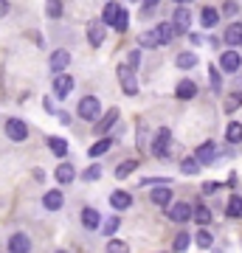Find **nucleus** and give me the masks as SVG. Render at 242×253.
Segmentation results:
<instances>
[{
	"instance_id": "obj_1",
	"label": "nucleus",
	"mask_w": 242,
	"mask_h": 253,
	"mask_svg": "<svg viewBox=\"0 0 242 253\" xmlns=\"http://www.w3.org/2000/svg\"><path fill=\"white\" fill-rule=\"evenodd\" d=\"M101 23L104 28H116V31H127V23H130V14H127L118 3H107L104 6V14H101Z\"/></svg>"
},
{
	"instance_id": "obj_2",
	"label": "nucleus",
	"mask_w": 242,
	"mask_h": 253,
	"mask_svg": "<svg viewBox=\"0 0 242 253\" xmlns=\"http://www.w3.org/2000/svg\"><path fill=\"white\" fill-rule=\"evenodd\" d=\"M76 113H79V118H85V121H99V116H101V101L96 99V96H85V99L79 101Z\"/></svg>"
},
{
	"instance_id": "obj_3",
	"label": "nucleus",
	"mask_w": 242,
	"mask_h": 253,
	"mask_svg": "<svg viewBox=\"0 0 242 253\" xmlns=\"http://www.w3.org/2000/svg\"><path fill=\"white\" fill-rule=\"evenodd\" d=\"M169 144H172V129L169 126H161L152 138V155L155 158H166L169 155Z\"/></svg>"
},
{
	"instance_id": "obj_4",
	"label": "nucleus",
	"mask_w": 242,
	"mask_h": 253,
	"mask_svg": "<svg viewBox=\"0 0 242 253\" xmlns=\"http://www.w3.org/2000/svg\"><path fill=\"white\" fill-rule=\"evenodd\" d=\"M118 79H121V90L127 96H135L138 93V79H135V73L130 65H118Z\"/></svg>"
},
{
	"instance_id": "obj_5",
	"label": "nucleus",
	"mask_w": 242,
	"mask_h": 253,
	"mask_svg": "<svg viewBox=\"0 0 242 253\" xmlns=\"http://www.w3.org/2000/svg\"><path fill=\"white\" fill-rule=\"evenodd\" d=\"M166 217L172 222H189V219L194 217V208L189 206V203H172L169 211H166Z\"/></svg>"
},
{
	"instance_id": "obj_6",
	"label": "nucleus",
	"mask_w": 242,
	"mask_h": 253,
	"mask_svg": "<svg viewBox=\"0 0 242 253\" xmlns=\"http://www.w3.org/2000/svg\"><path fill=\"white\" fill-rule=\"evenodd\" d=\"M6 135H9L11 141H26V138H28L26 121H20V118H9V121H6Z\"/></svg>"
},
{
	"instance_id": "obj_7",
	"label": "nucleus",
	"mask_w": 242,
	"mask_h": 253,
	"mask_svg": "<svg viewBox=\"0 0 242 253\" xmlns=\"http://www.w3.org/2000/svg\"><path fill=\"white\" fill-rule=\"evenodd\" d=\"M172 26H175V31H178V34H186V31H189V26H192V14H189L186 6H178V9H175Z\"/></svg>"
},
{
	"instance_id": "obj_8",
	"label": "nucleus",
	"mask_w": 242,
	"mask_h": 253,
	"mask_svg": "<svg viewBox=\"0 0 242 253\" xmlns=\"http://www.w3.org/2000/svg\"><path fill=\"white\" fill-rule=\"evenodd\" d=\"M71 90H73V79L68 76V73H59V76L54 79V96L56 99H68Z\"/></svg>"
},
{
	"instance_id": "obj_9",
	"label": "nucleus",
	"mask_w": 242,
	"mask_h": 253,
	"mask_svg": "<svg viewBox=\"0 0 242 253\" xmlns=\"http://www.w3.org/2000/svg\"><path fill=\"white\" fill-rule=\"evenodd\" d=\"M31 251V239H28V234H11L9 236V253H28Z\"/></svg>"
},
{
	"instance_id": "obj_10",
	"label": "nucleus",
	"mask_w": 242,
	"mask_h": 253,
	"mask_svg": "<svg viewBox=\"0 0 242 253\" xmlns=\"http://www.w3.org/2000/svg\"><path fill=\"white\" fill-rule=\"evenodd\" d=\"M194 161H197V163H214L217 161V144H214V141L200 144V149L194 152Z\"/></svg>"
},
{
	"instance_id": "obj_11",
	"label": "nucleus",
	"mask_w": 242,
	"mask_h": 253,
	"mask_svg": "<svg viewBox=\"0 0 242 253\" xmlns=\"http://www.w3.org/2000/svg\"><path fill=\"white\" fill-rule=\"evenodd\" d=\"M242 65V56L237 54V51H225L223 56H220V68H223L225 73H237Z\"/></svg>"
},
{
	"instance_id": "obj_12",
	"label": "nucleus",
	"mask_w": 242,
	"mask_h": 253,
	"mask_svg": "<svg viewBox=\"0 0 242 253\" xmlns=\"http://www.w3.org/2000/svg\"><path fill=\"white\" fill-rule=\"evenodd\" d=\"M88 42L93 48H99L101 42H104V23H99V20L88 23Z\"/></svg>"
},
{
	"instance_id": "obj_13",
	"label": "nucleus",
	"mask_w": 242,
	"mask_h": 253,
	"mask_svg": "<svg viewBox=\"0 0 242 253\" xmlns=\"http://www.w3.org/2000/svg\"><path fill=\"white\" fill-rule=\"evenodd\" d=\"M116 121H118V110H116V107H110V113H104V116H101L99 121H96V126H93V129H96L99 135H107L110 126L116 124Z\"/></svg>"
},
{
	"instance_id": "obj_14",
	"label": "nucleus",
	"mask_w": 242,
	"mask_h": 253,
	"mask_svg": "<svg viewBox=\"0 0 242 253\" xmlns=\"http://www.w3.org/2000/svg\"><path fill=\"white\" fill-rule=\"evenodd\" d=\"M175 96H178V99H183V101L194 99V96H197V84H194L192 79H180L178 87H175Z\"/></svg>"
},
{
	"instance_id": "obj_15",
	"label": "nucleus",
	"mask_w": 242,
	"mask_h": 253,
	"mask_svg": "<svg viewBox=\"0 0 242 253\" xmlns=\"http://www.w3.org/2000/svg\"><path fill=\"white\" fill-rule=\"evenodd\" d=\"M110 206L116 208V211H124V208H130L133 206V194L130 191H110Z\"/></svg>"
},
{
	"instance_id": "obj_16",
	"label": "nucleus",
	"mask_w": 242,
	"mask_h": 253,
	"mask_svg": "<svg viewBox=\"0 0 242 253\" xmlns=\"http://www.w3.org/2000/svg\"><path fill=\"white\" fill-rule=\"evenodd\" d=\"M68 65H71V54H68L65 48H59V51H54V54H51V71H56V76H59Z\"/></svg>"
},
{
	"instance_id": "obj_17",
	"label": "nucleus",
	"mask_w": 242,
	"mask_h": 253,
	"mask_svg": "<svg viewBox=\"0 0 242 253\" xmlns=\"http://www.w3.org/2000/svg\"><path fill=\"white\" fill-rule=\"evenodd\" d=\"M149 200H152L155 206H172V189L169 186H158V189H152Z\"/></svg>"
},
{
	"instance_id": "obj_18",
	"label": "nucleus",
	"mask_w": 242,
	"mask_h": 253,
	"mask_svg": "<svg viewBox=\"0 0 242 253\" xmlns=\"http://www.w3.org/2000/svg\"><path fill=\"white\" fill-rule=\"evenodd\" d=\"M155 37H158V42H161V45H166V42H172V40L178 37V31H175L172 23H161V26L155 28Z\"/></svg>"
},
{
	"instance_id": "obj_19",
	"label": "nucleus",
	"mask_w": 242,
	"mask_h": 253,
	"mask_svg": "<svg viewBox=\"0 0 242 253\" xmlns=\"http://www.w3.org/2000/svg\"><path fill=\"white\" fill-rule=\"evenodd\" d=\"M223 40L228 45H242V23H231V26L225 28Z\"/></svg>"
},
{
	"instance_id": "obj_20",
	"label": "nucleus",
	"mask_w": 242,
	"mask_h": 253,
	"mask_svg": "<svg viewBox=\"0 0 242 253\" xmlns=\"http://www.w3.org/2000/svg\"><path fill=\"white\" fill-rule=\"evenodd\" d=\"M62 203H65V197H62V191H48V194H45L43 197V206L48 208V211H59V208H62Z\"/></svg>"
},
{
	"instance_id": "obj_21",
	"label": "nucleus",
	"mask_w": 242,
	"mask_h": 253,
	"mask_svg": "<svg viewBox=\"0 0 242 253\" xmlns=\"http://www.w3.org/2000/svg\"><path fill=\"white\" fill-rule=\"evenodd\" d=\"M200 23L206 28H214L217 23H220V11L214 9V6H203V11H200Z\"/></svg>"
},
{
	"instance_id": "obj_22",
	"label": "nucleus",
	"mask_w": 242,
	"mask_h": 253,
	"mask_svg": "<svg viewBox=\"0 0 242 253\" xmlns=\"http://www.w3.org/2000/svg\"><path fill=\"white\" fill-rule=\"evenodd\" d=\"M82 225L93 231V228H99V211L96 208H82Z\"/></svg>"
},
{
	"instance_id": "obj_23",
	"label": "nucleus",
	"mask_w": 242,
	"mask_h": 253,
	"mask_svg": "<svg viewBox=\"0 0 242 253\" xmlns=\"http://www.w3.org/2000/svg\"><path fill=\"white\" fill-rule=\"evenodd\" d=\"M48 149H51L56 158H65V155H68V141H65V138L51 135V138H48Z\"/></svg>"
},
{
	"instance_id": "obj_24",
	"label": "nucleus",
	"mask_w": 242,
	"mask_h": 253,
	"mask_svg": "<svg viewBox=\"0 0 242 253\" xmlns=\"http://www.w3.org/2000/svg\"><path fill=\"white\" fill-rule=\"evenodd\" d=\"M73 177H76V169H73L71 163H59V169H56V180L68 186V183H71Z\"/></svg>"
},
{
	"instance_id": "obj_25",
	"label": "nucleus",
	"mask_w": 242,
	"mask_h": 253,
	"mask_svg": "<svg viewBox=\"0 0 242 253\" xmlns=\"http://www.w3.org/2000/svg\"><path fill=\"white\" fill-rule=\"evenodd\" d=\"M225 141H228V144H240L242 141V124L240 121H231V124H228V129H225Z\"/></svg>"
},
{
	"instance_id": "obj_26",
	"label": "nucleus",
	"mask_w": 242,
	"mask_h": 253,
	"mask_svg": "<svg viewBox=\"0 0 242 253\" xmlns=\"http://www.w3.org/2000/svg\"><path fill=\"white\" fill-rule=\"evenodd\" d=\"M225 214H228L231 219H240V217H242V197H240V194H234V197L228 200V208H225Z\"/></svg>"
},
{
	"instance_id": "obj_27",
	"label": "nucleus",
	"mask_w": 242,
	"mask_h": 253,
	"mask_svg": "<svg viewBox=\"0 0 242 253\" xmlns=\"http://www.w3.org/2000/svg\"><path fill=\"white\" fill-rule=\"evenodd\" d=\"M110 146H113V141H110V138H99V141H96V144L88 149V155H90V158H99V155L107 152Z\"/></svg>"
},
{
	"instance_id": "obj_28",
	"label": "nucleus",
	"mask_w": 242,
	"mask_h": 253,
	"mask_svg": "<svg viewBox=\"0 0 242 253\" xmlns=\"http://www.w3.org/2000/svg\"><path fill=\"white\" fill-rule=\"evenodd\" d=\"M135 169H138V161H124V163H118V166H116V177H118V180H124V177H130Z\"/></svg>"
},
{
	"instance_id": "obj_29",
	"label": "nucleus",
	"mask_w": 242,
	"mask_h": 253,
	"mask_svg": "<svg viewBox=\"0 0 242 253\" xmlns=\"http://www.w3.org/2000/svg\"><path fill=\"white\" fill-rule=\"evenodd\" d=\"M175 62H178V68L189 71V68H194V65H197V56L192 54V51H183V54H178V59H175Z\"/></svg>"
},
{
	"instance_id": "obj_30",
	"label": "nucleus",
	"mask_w": 242,
	"mask_h": 253,
	"mask_svg": "<svg viewBox=\"0 0 242 253\" xmlns=\"http://www.w3.org/2000/svg\"><path fill=\"white\" fill-rule=\"evenodd\" d=\"M194 222H197V225H208V222H211V211H208L206 206H194Z\"/></svg>"
},
{
	"instance_id": "obj_31",
	"label": "nucleus",
	"mask_w": 242,
	"mask_h": 253,
	"mask_svg": "<svg viewBox=\"0 0 242 253\" xmlns=\"http://www.w3.org/2000/svg\"><path fill=\"white\" fill-rule=\"evenodd\" d=\"M138 45H141V48H158L161 42H158V37H155V31H144V34L138 37Z\"/></svg>"
},
{
	"instance_id": "obj_32",
	"label": "nucleus",
	"mask_w": 242,
	"mask_h": 253,
	"mask_svg": "<svg viewBox=\"0 0 242 253\" xmlns=\"http://www.w3.org/2000/svg\"><path fill=\"white\" fill-rule=\"evenodd\" d=\"M194 242H197V248H203V251H206V248H211V245H214V236L203 228V231H197V234H194Z\"/></svg>"
},
{
	"instance_id": "obj_33",
	"label": "nucleus",
	"mask_w": 242,
	"mask_h": 253,
	"mask_svg": "<svg viewBox=\"0 0 242 253\" xmlns=\"http://www.w3.org/2000/svg\"><path fill=\"white\" fill-rule=\"evenodd\" d=\"M99 177H101V166L99 163H93V166H88V169L82 172V180L85 183H93V180H99Z\"/></svg>"
},
{
	"instance_id": "obj_34",
	"label": "nucleus",
	"mask_w": 242,
	"mask_h": 253,
	"mask_svg": "<svg viewBox=\"0 0 242 253\" xmlns=\"http://www.w3.org/2000/svg\"><path fill=\"white\" fill-rule=\"evenodd\" d=\"M118 225H121V219L118 217H107L104 222H101V231H104V236H113L118 231Z\"/></svg>"
},
{
	"instance_id": "obj_35",
	"label": "nucleus",
	"mask_w": 242,
	"mask_h": 253,
	"mask_svg": "<svg viewBox=\"0 0 242 253\" xmlns=\"http://www.w3.org/2000/svg\"><path fill=\"white\" fill-rule=\"evenodd\" d=\"M189 242H192V236H189V234H178V236H175V242H172V251L183 253L189 248Z\"/></svg>"
},
{
	"instance_id": "obj_36",
	"label": "nucleus",
	"mask_w": 242,
	"mask_h": 253,
	"mask_svg": "<svg viewBox=\"0 0 242 253\" xmlns=\"http://www.w3.org/2000/svg\"><path fill=\"white\" fill-rule=\"evenodd\" d=\"M107 253H130V245L124 239H110L107 242Z\"/></svg>"
},
{
	"instance_id": "obj_37",
	"label": "nucleus",
	"mask_w": 242,
	"mask_h": 253,
	"mask_svg": "<svg viewBox=\"0 0 242 253\" xmlns=\"http://www.w3.org/2000/svg\"><path fill=\"white\" fill-rule=\"evenodd\" d=\"M225 113H234V110H240L242 107V96L240 93H231V96H228V99H225Z\"/></svg>"
},
{
	"instance_id": "obj_38",
	"label": "nucleus",
	"mask_w": 242,
	"mask_h": 253,
	"mask_svg": "<svg viewBox=\"0 0 242 253\" xmlns=\"http://www.w3.org/2000/svg\"><path fill=\"white\" fill-rule=\"evenodd\" d=\"M197 169H200V163L194 158H186V161L180 163V172L183 174H197Z\"/></svg>"
},
{
	"instance_id": "obj_39",
	"label": "nucleus",
	"mask_w": 242,
	"mask_h": 253,
	"mask_svg": "<svg viewBox=\"0 0 242 253\" xmlns=\"http://www.w3.org/2000/svg\"><path fill=\"white\" fill-rule=\"evenodd\" d=\"M45 11H48V17H62V11H65V6L62 3H56V0H51V3H48V6H45Z\"/></svg>"
},
{
	"instance_id": "obj_40",
	"label": "nucleus",
	"mask_w": 242,
	"mask_h": 253,
	"mask_svg": "<svg viewBox=\"0 0 242 253\" xmlns=\"http://www.w3.org/2000/svg\"><path fill=\"white\" fill-rule=\"evenodd\" d=\"M152 11H158V0H146V3H141V17H152Z\"/></svg>"
},
{
	"instance_id": "obj_41",
	"label": "nucleus",
	"mask_w": 242,
	"mask_h": 253,
	"mask_svg": "<svg viewBox=\"0 0 242 253\" xmlns=\"http://www.w3.org/2000/svg\"><path fill=\"white\" fill-rule=\"evenodd\" d=\"M208 79H211V90L220 93V84H223V82H220V71H217V68H208Z\"/></svg>"
},
{
	"instance_id": "obj_42",
	"label": "nucleus",
	"mask_w": 242,
	"mask_h": 253,
	"mask_svg": "<svg viewBox=\"0 0 242 253\" xmlns=\"http://www.w3.org/2000/svg\"><path fill=\"white\" fill-rule=\"evenodd\" d=\"M223 11H225V14H231V17H234V14L240 11V3H223Z\"/></svg>"
},
{
	"instance_id": "obj_43",
	"label": "nucleus",
	"mask_w": 242,
	"mask_h": 253,
	"mask_svg": "<svg viewBox=\"0 0 242 253\" xmlns=\"http://www.w3.org/2000/svg\"><path fill=\"white\" fill-rule=\"evenodd\" d=\"M138 62H141V54H138V51H133V54H130V68H138Z\"/></svg>"
},
{
	"instance_id": "obj_44",
	"label": "nucleus",
	"mask_w": 242,
	"mask_h": 253,
	"mask_svg": "<svg viewBox=\"0 0 242 253\" xmlns=\"http://www.w3.org/2000/svg\"><path fill=\"white\" fill-rule=\"evenodd\" d=\"M220 189V183H203V191H206V194H211V191H217Z\"/></svg>"
},
{
	"instance_id": "obj_45",
	"label": "nucleus",
	"mask_w": 242,
	"mask_h": 253,
	"mask_svg": "<svg viewBox=\"0 0 242 253\" xmlns=\"http://www.w3.org/2000/svg\"><path fill=\"white\" fill-rule=\"evenodd\" d=\"M6 14H9V3H6V0H0V17H6Z\"/></svg>"
},
{
	"instance_id": "obj_46",
	"label": "nucleus",
	"mask_w": 242,
	"mask_h": 253,
	"mask_svg": "<svg viewBox=\"0 0 242 253\" xmlns=\"http://www.w3.org/2000/svg\"><path fill=\"white\" fill-rule=\"evenodd\" d=\"M189 40H192V45H200V42H203V37L200 34H189Z\"/></svg>"
},
{
	"instance_id": "obj_47",
	"label": "nucleus",
	"mask_w": 242,
	"mask_h": 253,
	"mask_svg": "<svg viewBox=\"0 0 242 253\" xmlns=\"http://www.w3.org/2000/svg\"><path fill=\"white\" fill-rule=\"evenodd\" d=\"M234 93H240V96H242V76H240L237 82H234Z\"/></svg>"
},
{
	"instance_id": "obj_48",
	"label": "nucleus",
	"mask_w": 242,
	"mask_h": 253,
	"mask_svg": "<svg viewBox=\"0 0 242 253\" xmlns=\"http://www.w3.org/2000/svg\"><path fill=\"white\" fill-rule=\"evenodd\" d=\"M56 253H68V251H56Z\"/></svg>"
}]
</instances>
